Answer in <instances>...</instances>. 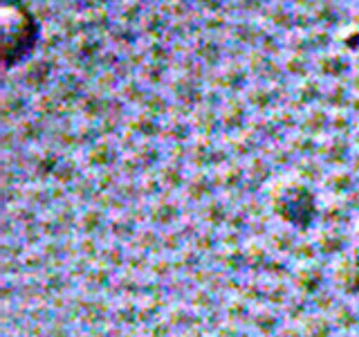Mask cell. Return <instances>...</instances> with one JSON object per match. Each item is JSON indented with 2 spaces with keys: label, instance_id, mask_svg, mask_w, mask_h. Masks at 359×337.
Here are the masks:
<instances>
[{
  "label": "cell",
  "instance_id": "cell-4",
  "mask_svg": "<svg viewBox=\"0 0 359 337\" xmlns=\"http://www.w3.org/2000/svg\"><path fill=\"white\" fill-rule=\"evenodd\" d=\"M353 22H355V25L359 27V9H357V14H355V20H353Z\"/></svg>",
  "mask_w": 359,
  "mask_h": 337
},
{
  "label": "cell",
  "instance_id": "cell-5",
  "mask_svg": "<svg viewBox=\"0 0 359 337\" xmlns=\"http://www.w3.org/2000/svg\"><path fill=\"white\" fill-rule=\"evenodd\" d=\"M357 3H359V0H357Z\"/></svg>",
  "mask_w": 359,
  "mask_h": 337
},
{
  "label": "cell",
  "instance_id": "cell-3",
  "mask_svg": "<svg viewBox=\"0 0 359 337\" xmlns=\"http://www.w3.org/2000/svg\"><path fill=\"white\" fill-rule=\"evenodd\" d=\"M341 34L337 39L341 43V50H359V27L355 25H348L344 29H339Z\"/></svg>",
  "mask_w": 359,
  "mask_h": 337
},
{
  "label": "cell",
  "instance_id": "cell-1",
  "mask_svg": "<svg viewBox=\"0 0 359 337\" xmlns=\"http://www.w3.org/2000/svg\"><path fill=\"white\" fill-rule=\"evenodd\" d=\"M3 29V63L11 67L22 61L39 41V22L22 5H5L0 14Z\"/></svg>",
  "mask_w": 359,
  "mask_h": 337
},
{
  "label": "cell",
  "instance_id": "cell-2",
  "mask_svg": "<svg viewBox=\"0 0 359 337\" xmlns=\"http://www.w3.org/2000/svg\"><path fill=\"white\" fill-rule=\"evenodd\" d=\"M319 65L325 74H339L346 70L348 61H346V54L341 52H323L319 56Z\"/></svg>",
  "mask_w": 359,
  "mask_h": 337
}]
</instances>
